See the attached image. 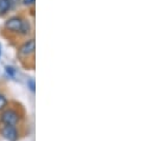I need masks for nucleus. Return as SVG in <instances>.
<instances>
[{"label": "nucleus", "mask_w": 153, "mask_h": 141, "mask_svg": "<svg viewBox=\"0 0 153 141\" xmlns=\"http://www.w3.org/2000/svg\"><path fill=\"white\" fill-rule=\"evenodd\" d=\"M36 2V0H23V4L25 5V6H31V5H33Z\"/></svg>", "instance_id": "obj_9"}, {"label": "nucleus", "mask_w": 153, "mask_h": 141, "mask_svg": "<svg viewBox=\"0 0 153 141\" xmlns=\"http://www.w3.org/2000/svg\"><path fill=\"white\" fill-rule=\"evenodd\" d=\"M0 55H1V46H0Z\"/></svg>", "instance_id": "obj_11"}, {"label": "nucleus", "mask_w": 153, "mask_h": 141, "mask_svg": "<svg viewBox=\"0 0 153 141\" xmlns=\"http://www.w3.org/2000/svg\"><path fill=\"white\" fill-rule=\"evenodd\" d=\"M29 85H30V89H31L32 91H35V81H33V79H30V81H29Z\"/></svg>", "instance_id": "obj_10"}, {"label": "nucleus", "mask_w": 153, "mask_h": 141, "mask_svg": "<svg viewBox=\"0 0 153 141\" xmlns=\"http://www.w3.org/2000/svg\"><path fill=\"white\" fill-rule=\"evenodd\" d=\"M22 24H23V18L16 16V17H11L10 19L6 20L5 27L11 32H19L20 27H22Z\"/></svg>", "instance_id": "obj_2"}, {"label": "nucleus", "mask_w": 153, "mask_h": 141, "mask_svg": "<svg viewBox=\"0 0 153 141\" xmlns=\"http://www.w3.org/2000/svg\"><path fill=\"white\" fill-rule=\"evenodd\" d=\"M35 49H36L35 39H30V40L25 42V43L20 46V49H19V53H20L22 56L27 57V56H30V55H32V53L35 52Z\"/></svg>", "instance_id": "obj_4"}, {"label": "nucleus", "mask_w": 153, "mask_h": 141, "mask_svg": "<svg viewBox=\"0 0 153 141\" xmlns=\"http://www.w3.org/2000/svg\"><path fill=\"white\" fill-rule=\"evenodd\" d=\"M20 121V115L17 110L10 108V109H5L1 114V122L5 126H17Z\"/></svg>", "instance_id": "obj_1"}, {"label": "nucleus", "mask_w": 153, "mask_h": 141, "mask_svg": "<svg viewBox=\"0 0 153 141\" xmlns=\"http://www.w3.org/2000/svg\"><path fill=\"white\" fill-rule=\"evenodd\" d=\"M11 8V0H0V16L6 14Z\"/></svg>", "instance_id": "obj_5"}, {"label": "nucleus", "mask_w": 153, "mask_h": 141, "mask_svg": "<svg viewBox=\"0 0 153 141\" xmlns=\"http://www.w3.org/2000/svg\"><path fill=\"white\" fill-rule=\"evenodd\" d=\"M5 69H6V73H7V75H10L11 77H13V76H14V73H16V70H14L12 67H6Z\"/></svg>", "instance_id": "obj_8"}, {"label": "nucleus", "mask_w": 153, "mask_h": 141, "mask_svg": "<svg viewBox=\"0 0 153 141\" xmlns=\"http://www.w3.org/2000/svg\"><path fill=\"white\" fill-rule=\"evenodd\" d=\"M7 106V99L5 97V95L0 94V111L4 110Z\"/></svg>", "instance_id": "obj_7"}, {"label": "nucleus", "mask_w": 153, "mask_h": 141, "mask_svg": "<svg viewBox=\"0 0 153 141\" xmlns=\"http://www.w3.org/2000/svg\"><path fill=\"white\" fill-rule=\"evenodd\" d=\"M1 135L8 141H17L18 140V131L14 126H4L1 129Z\"/></svg>", "instance_id": "obj_3"}, {"label": "nucleus", "mask_w": 153, "mask_h": 141, "mask_svg": "<svg viewBox=\"0 0 153 141\" xmlns=\"http://www.w3.org/2000/svg\"><path fill=\"white\" fill-rule=\"evenodd\" d=\"M30 31H31V24H30V22L23 19V24H22V27H20L19 33H22V35H29Z\"/></svg>", "instance_id": "obj_6"}]
</instances>
